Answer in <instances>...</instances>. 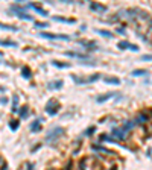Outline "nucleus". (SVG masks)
Segmentation results:
<instances>
[{
	"instance_id": "72a5a7b5",
	"label": "nucleus",
	"mask_w": 152,
	"mask_h": 170,
	"mask_svg": "<svg viewBox=\"0 0 152 170\" xmlns=\"http://www.w3.org/2000/svg\"><path fill=\"white\" fill-rule=\"evenodd\" d=\"M111 170H117V167H116V166H113V167H111Z\"/></svg>"
},
{
	"instance_id": "7c9ffc66",
	"label": "nucleus",
	"mask_w": 152,
	"mask_h": 170,
	"mask_svg": "<svg viewBox=\"0 0 152 170\" xmlns=\"http://www.w3.org/2000/svg\"><path fill=\"white\" fill-rule=\"evenodd\" d=\"M6 102H8V100H6V97H2V99H0V103H2V105H5Z\"/></svg>"
},
{
	"instance_id": "7ed1b4c3",
	"label": "nucleus",
	"mask_w": 152,
	"mask_h": 170,
	"mask_svg": "<svg viewBox=\"0 0 152 170\" xmlns=\"http://www.w3.org/2000/svg\"><path fill=\"white\" fill-rule=\"evenodd\" d=\"M40 36H43V38H49V40H64V41H69V40H70V36H69V35H64V34L58 35V34L41 32V34H40Z\"/></svg>"
},
{
	"instance_id": "20e7f679",
	"label": "nucleus",
	"mask_w": 152,
	"mask_h": 170,
	"mask_svg": "<svg viewBox=\"0 0 152 170\" xmlns=\"http://www.w3.org/2000/svg\"><path fill=\"white\" fill-rule=\"evenodd\" d=\"M126 131L123 129V128H116V129H113V135L116 137V138H119V140H125L126 138Z\"/></svg>"
},
{
	"instance_id": "f704fd0d",
	"label": "nucleus",
	"mask_w": 152,
	"mask_h": 170,
	"mask_svg": "<svg viewBox=\"0 0 152 170\" xmlns=\"http://www.w3.org/2000/svg\"><path fill=\"white\" fill-rule=\"evenodd\" d=\"M0 91H3V88H0Z\"/></svg>"
},
{
	"instance_id": "dca6fc26",
	"label": "nucleus",
	"mask_w": 152,
	"mask_h": 170,
	"mask_svg": "<svg viewBox=\"0 0 152 170\" xmlns=\"http://www.w3.org/2000/svg\"><path fill=\"white\" fill-rule=\"evenodd\" d=\"M0 29H6V31H14L17 32L18 29L15 28V26H9V24H3V23H0Z\"/></svg>"
},
{
	"instance_id": "393cba45",
	"label": "nucleus",
	"mask_w": 152,
	"mask_h": 170,
	"mask_svg": "<svg viewBox=\"0 0 152 170\" xmlns=\"http://www.w3.org/2000/svg\"><path fill=\"white\" fill-rule=\"evenodd\" d=\"M134 125H135V122H126V123L123 125V129H125V131H128V129L134 128Z\"/></svg>"
},
{
	"instance_id": "9d476101",
	"label": "nucleus",
	"mask_w": 152,
	"mask_h": 170,
	"mask_svg": "<svg viewBox=\"0 0 152 170\" xmlns=\"http://www.w3.org/2000/svg\"><path fill=\"white\" fill-rule=\"evenodd\" d=\"M61 87H62V81H53V82L47 84V88H50V90H59Z\"/></svg>"
},
{
	"instance_id": "473e14b6",
	"label": "nucleus",
	"mask_w": 152,
	"mask_h": 170,
	"mask_svg": "<svg viewBox=\"0 0 152 170\" xmlns=\"http://www.w3.org/2000/svg\"><path fill=\"white\" fill-rule=\"evenodd\" d=\"M28 170H34V164H28Z\"/></svg>"
},
{
	"instance_id": "2f4dec72",
	"label": "nucleus",
	"mask_w": 152,
	"mask_h": 170,
	"mask_svg": "<svg viewBox=\"0 0 152 170\" xmlns=\"http://www.w3.org/2000/svg\"><path fill=\"white\" fill-rule=\"evenodd\" d=\"M2 170H8V164H6V163H3V166H2Z\"/></svg>"
},
{
	"instance_id": "0eeeda50",
	"label": "nucleus",
	"mask_w": 152,
	"mask_h": 170,
	"mask_svg": "<svg viewBox=\"0 0 152 170\" xmlns=\"http://www.w3.org/2000/svg\"><path fill=\"white\" fill-rule=\"evenodd\" d=\"M117 46H119V49H122V50H123V49H131V50H138V47H137V46H132V44H129L128 41H120V43H119Z\"/></svg>"
},
{
	"instance_id": "cd10ccee",
	"label": "nucleus",
	"mask_w": 152,
	"mask_h": 170,
	"mask_svg": "<svg viewBox=\"0 0 152 170\" xmlns=\"http://www.w3.org/2000/svg\"><path fill=\"white\" fill-rule=\"evenodd\" d=\"M94 131H96V128H94V126H91V128H88V129L85 131V135H90V134H93Z\"/></svg>"
},
{
	"instance_id": "2eb2a0df",
	"label": "nucleus",
	"mask_w": 152,
	"mask_h": 170,
	"mask_svg": "<svg viewBox=\"0 0 152 170\" xmlns=\"http://www.w3.org/2000/svg\"><path fill=\"white\" fill-rule=\"evenodd\" d=\"M40 122H41V120H35V122L31 125V131H34V132H35V131H40V129H41Z\"/></svg>"
},
{
	"instance_id": "a211bd4d",
	"label": "nucleus",
	"mask_w": 152,
	"mask_h": 170,
	"mask_svg": "<svg viewBox=\"0 0 152 170\" xmlns=\"http://www.w3.org/2000/svg\"><path fill=\"white\" fill-rule=\"evenodd\" d=\"M18 126H20V122H18V120H11V122H9V128H11L12 131H17Z\"/></svg>"
},
{
	"instance_id": "b1692460",
	"label": "nucleus",
	"mask_w": 152,
	"mask_h": 170,
	"mask_svg": "<svg viewBox=\"0 0 152 170\" xmlns=\"http://www.w3.org/2000/svg\"><path fill=\"white\" fill-rule=\"evenodd\" d=\"M146 73H148L146 70H142V69H140V70H134V72H132V76H143V74H146Z\"/></svg>"
},
{
	"instance_id": "ddd939ff",
	"label": "nucleus",
	"mask_w": 152,
	"mask_h": 170,
	"mask_svg": "<svg viewBox=\"0 0 152 170\" xmlns=\"http://www.w3.org/2000/svg\"><path fill=\"white\" fill-rule=\"evenodd\" d=\"M52 64L58 69H69L70 67V64H64V62H59V61H52Z\"/></svg>"
},
{
	"instance_id": "4468645a",
	"label": "nucleus",
	"mask_w": 152,
	"mask_h": 170,
	"mask_svg": "<svg viewBox=\"0 0 152 170\" xmlns=\"http://www.w3.org/2000/svg\"><path fill=\"white\" fill-rule=\"evenodd\" d=\"M55 21H62V23H75V18H64V17H53Z\"/></svg>"
},
{
	"instance_id": "c756f323",
	"label": "nucleus",
	"mask_w": 152,
	"mask_h": 170,
	"mask_svg": "<svg viewBox=\"0 0 152 170\" xmlns=\"http://www.w3.org/2000/svg\"><path fill=\"white\" fill-rule=\"evenodd\" d=\"M84 164H85V160L81 161V164H79V170H84Z\"/></svg>"
},
{
	"instance_id": "9b49d317",
	"label": "nucleus",
	"mask_w": 152,
	"mask_h": 170,
	"mask_svg": "<svg viewBox=\"0 0 152 170\" xmlns=\"http://www.w3.org/2000/svg\"><path fill=\"white\" fill-rule=\"evenodd\" d=\"M21 76L24 77V79H31V77H32V72L29 70V67H23V70H21Z\"/></svg>"
},
{
	"instance_id": "f03ea898",
	"label": "nucleus",
	"mask_w": 152,
	"mask_h": 170,
	"mask_svg": "<svg viewBox=\"0 0 152 170\" xmlns=\"http://www.w3.org/2000/svg\"><path fill=\"white\" fill-rule=\"evenodd\" d=\"M59 111V102L58 100H49V103L46 105V112L49 115H55Z\"/></svg>"
},
{
	"instance_id": "bb28decb",
	"label": "nucleus",
	"mask_w": 152,
	"mask_h": 170,
	"mask_svg": "<svg viewBox=\"0 0 152 170\" xmlns=\"http://www.w3.org/2000/svg\"><path fill=\"white\" fill-rule=\"evenodd\" d=\"M81 44H82L84 47H96L94 43H88V41H81Z\"/></svg>"
},
{
	"instance_id": "6ab92c4d",
	"label": "nucleus",
	"mask_w": 152,
	"mask_h": 170,
	"mask_svg": "<svg viewBox=\"0 0 152 170\" xmlns=\"http://www.w3.org/2000/svg\"><path fill=\"white\" fill-rule=\"evenodd\" d=\"M28 115H29V109H28V107H23V108L20 109V117H21V119H26Z\"/></svg>"
},
{
	"instance_id": "f3484780",
	"label": "nucleus",
	"mask_w": 152,
	"mask_h": 170,
	"mask_svg": "<svg viewBox=\"0 0 152 170\" xmlns=\"http://www.w3.org/2000/svg\"><path fill=\"white\" fill-rule=\"evenodd\" d=\"M0 46H5V47H17V43H14V41H2V40H0Z\"/></svg>"
},
{
	"instance_id": "f8f14e48",
	"label": "nucleus",
	"mask_w": 152,
	"mask_h": 170,
	"mask_svg": "<svg viewBox=\"0 0 152 170\" xmlns=\"http://www.w3.org/2000/svg\"><path fill=\"white\" fill-rule=\"evenodd\" d=\"M105 84H113V85H119L120 84V79L119 77H105Z\"/></svg>"
},
{
	"instance_id": "a878e982",
	"label": "nucleus",
	"mask_w": 152,
	"mask_h": 170,
	"mask_svg": "<svg viewBox=\"0 0 152 170\" xmlns=\"http://www.w3.org/2000/svg\"><path fill=\"white\" fill-rule=\"evenodd\" d=\"M47 23H41V21H37L35 23V28H38V29H44V28H47Z\"/></svg>"
},
{
	"instance_id": "aec40b11",
	"label": "nucleus",
	"mask_w": 152,
	"mask_h": 170,
	"mask_svg": "<svg viewBox=\"0 0 152 170\" xmlns=\"http://www.w3.org/2000/svg\"><path fill=\"white\" fill-rule=\"evenodd\" d=\"M99 77H100V74H93V76H90V77H87V79H85V84H91V82L97 81Z\"/></svg>"
},
{
	"instance_id": "423d86ee",
	"label": "nucleus",
	"mask_w": 152,
	"mask_h": 170,
	"mask_svg": "<svg viewBox=\"0 0 152 170\" xmlns=\"http://www.w3.org/2000/svg\"><path fill=\"white\" fill-rule=\"evenodd\" d=\"M90 8H91L93 11H97V12H105V11L108 9V8H107L105 5H100V3H94V2H93V3L90 5Z\"/></svg>"
},
{
	"instance_id": "c85d7f7f",
	"label": "nucleus",
	"mask_w": 152,
	"mask_h": 170,
	"mask_svg": "<svg viewBox=\"0 0 152 170\" xmlns=\"http://www.w3.org/2000/svg\"><path fill=\"white\" fill-rule=\"evenodd\" d=\"M142 59H145V61H151V59H152V55H143Z\"/></svg>"
},
{
	"instance_id": "5701e85b",
	"label": "nucleus",
	"mask_w": 152,
	"mask_h": 170,
	"mask_svg": "<svg viewBox=\"0 0 152 170\" xmlns=\"http://www.w3.org/2000/svg\"><path fill=\"white\" fill-rule=\"evenodd\" d=\"M17 105H18V96H14V100H12V111L17 112Z\"/></svg>"
},
{
	"instance_id": "6e6552de",
	"label": "nucleus",
	"mask_w": 152,
	"mask_h": 170,
	"mask_svg": "<svg viewBox=\"0 0 152 170\" xmlns=\"http://www.w3.org/2000/svg\"><path fill=\"white\" fill-rule=\"evenodd\" d=\"M29 6H31L32 9H35V11L38 12V14H40V15H43V17H47V15H49V14H47V11H44L43 8H40L38 5H35V3H31Z\"/></svg>"
},
{
	"instance_id": "f257e3e1",
	"label": "nucleus",
	"mask_w": 152,
	"mask_h": 170,
	"mask_svg": "<svg viewBox=\"0 0 152 170\" xmlns=\"http://www.w3.org/2000/svg\"><path fill=\"white\" fill-rule=\"evenodd\" d=\"M62 134H64V129L62 128H53L52 131H49V134L46 137V141L49 143V144H52V143H55Z\"/></svg>"
},
{
	"instance_id": "1a4fd4ad",
	"label": "nucleus",
	"mask_w": 152,
	"mask_h": 170,
	"mask_svg": "<svg viewBox=\"0 0 152 170\" xmlns=\"http://www.w3.org/2000/svg\"><path fill=\"white\" fill-rule=\"evenodd\" d=\"M67 56H73V58H79V59H88L90 56L88 55H84V53H76V52H66Z\"/></svg>"
},
{
	"instance_id": "39448f33",
	"label": "nucleus",
	"mask_w": 152,
	"mask_h": 170,
	"mask_svg": "<svg viewBox=\"0 0 152 170\" xmlns=\"http://www.w3.org/2000/svg\"><path fill=\"white\" fill-rule=\"evenodd\" d=\"M114 96H117V93H105V94H102V96H99V97L96 99V102L102 103V102H105V100H108V99H111V97H114Z\"/></svg>"
},
{
	"instance_id": "412c9836",
	"label": "nucleus",
	"mask_w": 152,
	"mask_h": 170,
	"mask_svg": "<svg viewBox=\"0 0 152 170\" xmlns=\"http://www.w3.org/2000/svg\"><path fill=\"white\" fill-rule=\"evenodd\" d=\"M96 32L99 34V35H104V36H113V34L110 32V31H104V29H96Z\"/></svg>"
},
{
	"instance_id": "4be33fe9",
	"label": "nucleus",
	"mask_w": 152,
	"mask_h": 170,
	"mask_svg": "<svg viewBox=\"0 0 152 170\" xmlns=\"http://www.w3.org/2000/svg\"><path fill=\"white\" fill-rule=\"evenodd\" d=\"M91 147H93V150H99V152H104V153H111L108 149H105V147H102V146H96V144H93Z\"/></svg>"
}]
</instances>
